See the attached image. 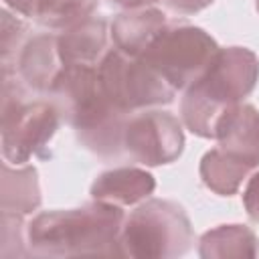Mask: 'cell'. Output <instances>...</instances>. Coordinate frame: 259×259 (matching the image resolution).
<instances>
[{"label": "cell", "instance_id": "cell-1", "mask_svg": "<svg viewBox=\"0 0 259 259\" xmlns=\"http://www.w3.org/2000/svg\"><path fill=\"white\" fill-rule=\"evenodd\" d=\"M47 95L87 150L101 158H115L125 152L123 130L130 113L109 101L101 87L97 65L63 67Z\"/></svg>", "mask_w": 259, "mask_h": 259}, {"label": "cell", "instance_id": "cell-2", "mask_svg": "<svg viewBox=\"0 0 259 259\" xmlns=\"http://www.w3.org/2000/svg\"><path fill=\"white\" fill-rule=\"evenodd\" d=\"M123 221L121 206L101 200L69 210L38 212L26 229L28 253L36 257L119 255Z\"/></svg>", "mask_w": 259, "mask_h": 259}, {"label": "cell", "instance_id": "cell-3", "mask_svg": "<svg viewBox=\"0 0 259 259\" xmlns=\"http://www.w3.org/2000/svg\"><path fill=\"white\" fill-rule=\"evenodd\" d=\"M259 81V59L251 49H219L208 69L186 87L180 101L184 125L200 138H214L225 111L239 105Z\"/></svg>", "mask_w": 259, "mask_h": 259}, {"label": "cell", "instance_id": "cell-4", "mask_svg": "<svg viewBox=\"0 0 259 259\" xmlns=\"http://www.w3.org/2000/svg\"><path fill=\"white\" fill-rule=\"evenodd\" d=\"M194 233L184 208L172 200L150 198L123 221L119 255L136 259L180 257L190 251Z\"/></svg>", "mask_w": 259, "mask_h": 259}, {"label": "cell", "instance_id": "cell-5", "mask_svg": "<svg viewBox=\"0 0 259 259\" xmlns=\"http://www.w3.org/2000/svg\"><path fill=\"white\" fill-rule=\"evenodd\" d=\"M61 113L53 101H26L18 83L4 75L2 83V156L8 164L22 166L32 156H45L55 136Z\"/></svg>", "mask_w": 259, "mask_h": 259}, {"label": "cell", "instance_id": "cell-6", "mask_svg": "<svg viewBox=\"0 0 259 259\" xmlns=\"http://www.w3.org/2000/svg\"><path fill=\"white\" fill-rule=\"evenodd\" d=\"M219 53L217 40L192 24L168 26L152 40L142 59L174 89L192 85Z\"/></svg>", "mask_w": 259, "mask_h": 259}, {"label": "cell", "instance_id": "cell-7", "mask_svg": "<svg viewBox=\"0 0 259 259\" xmlns=\"http://www.w3.org/2000/svg\"><path fill=\"white\" fill-rule=\"evenodd\" d=\"M97 73L105 95L123 113L172 103L176 93L142 57L125 55L119 49L103 55Z\"/></svg>", "mask_w": 259, "mask_h": 259}, {"label": "cell", "instance_id": "cell-8", "mask_svg": "<svg viewBox=\"0 0 259 259\" xmlns=\"http://www.w3.org/2000/svg\"><path fill=\"white\" fill-rule=\"evenodd\" d=\"M123 150L140 164L162 166L174 162L184 150V132L170 111H142L127 117Z\"/></svg>", "mask_w": 259, "mask_h": 259}, {"label": "cell", "instance_id": "cell-9", "mask_svg": "<svg viewBox=\"0 0 259 259\" xmlns=\"http://www.w3.org/2000/svg\"><path fill=\"white\" fill-rule=\"evenodd\" d=\"M214 138L219 148L249 168L259 166V111L249 103H239L223 113Z\"/></svg>", "mask_w": 259, "mask_h": 259}, {"label": "cell", "instance_id": "cell-10", "mask_svg": "<svg viewBox=\"0 0 259 259\" xmlns=\"http://www.w3.org/2000/svg\"><path fill=\"white\" fill-rule=\"evenodd\" d=\"M61 71L63 61L59 57L57 36L53 34H38L26 40L14 65L20 81L36 93H49Z\"/></svg>", "mask_w": 259, "mask_h": 259}, {"label": "cell", "instance_id": "cell-11", "mask_svg": "<svg viewBox=\"0 0 259 259\" xmlns=\"http://www.w3.org/2000/svg\"><path fill=\"white\" fill-rule=\"evenodd\" d=\"M107 22L103 18L91 16L71 28H65L57 36L59 57L63 67L73 65H99L107 53Z\"/></svg>", "mask_w": 259, "mask_h": 259}, {"label": "cell", "instance_id": "cell-12", "mask_svg": "<svg viewBox=\"0 0 259 259\" xmlns=\"http://www.w3.org/2000/svg\"><path fill=\"white\" fill-rule=\"evenodd\" d=\"M166 28V16L158 8H132L115 16L111 38L115 49L125 55L142 57L152 40Z\"/></svg>", "mask_w": 259, "mask_h": 259}, {"label": "cell", "instance_id": "cell-13", "mask_svg": "<svg viewBox=\"0 0 259 259\" xmlns=\"http://www.w3.org/2000/svg\"><path fill=\"white\" fill-rule=\"evenodd\" d=\"M156 188V180L148 170L142 168H113L101 172L91 184V198L130 206L146 200Z\"/></svg>", "mask_w": 259, "mask_h": 259}, {"label": "cell", "instance_id": "cell-14", "mask_svg": "<svg viewBox=\"0 0 259 259\" xmlns=\"http://www.w3.org/2000/svg\"><path fill=\"white\" fill-rule=\"evenodd\" d=\"M198 255L202 259H251L259 255V239L245 225H221L200 237Z\"/></svg>", "mask_w": 259, "mask_h": 259}, {"label": "cell", "instance_id": "cell-15", "mask_svg": "<svg viewBox=\"0 0 259 259\" xmlns=\"http://www.w3.org/2000/svg\"><path fill=\"white\" fill-rule=\"evenodd\" d=\"M2 212L30 214L40 206V186L38 174L32 166L12 168L8 162L2 164Z\"/></svg>", "mask_w": 259, "mask_h": 259}, {"label": "cell", "instance_id": "cell-16", "mask_svg": "<svg viewBox=\"0 0 259 259\" xmlns=\"http://www.w3.org/2000/svg\"><path fill=\"white\" fill-rule=\"evenodd\" d=\"M251 170L253 168L235 160L219 146L208 150L200 160V178L204 186L221 196H233Z\"/></svg>", "mask_w": 259, "mask_h": 259}, {"label": "cell", "instance_id": "cell-17", "mask_svg": "<svg viewBox=\"0 0 259 259\" xmlns=\"http://www.w3.org/2000/svg\"><path fill=\"white\" fill-rule=\"evenodd\" d=\"M99 0H40L34 18L49 28H71L95 12Z\"/></svg>", "mask_w": 259, "mask_h": 259}, {"label": "cell", "instance_id": "cell-18", "mask_svg": "<svg viewBox=\"0 0 259 259\" xmlns=\"http://www.w3.org/2000/svg\"><path fill=\"white\" fill-rule=\"evenodd\" d=\"M24 30L26 26L14 18L8 10H2V69L8 71L10 69V59H14V65H16V59H18V53H20V40L24 36Z\"/></svg>", "mask_w": 259, "mask_h": 259}, {"label": "cell", "instance_id": "cell-19", "mask_svg": "<svg viewBox=\"0 0 259 259\" xmlns=\"http://www.w3.org/2000/svg\"><path fill=\"white\" fill-rule=\"evenodd\" d=\"M243 204H245V210H247L249 219L259 223V172H255L249 178L247 188L243 192Z\"/></svg>", "mask_w": 259, "mask_h": 259}, {"label": "cell", "instance_id": "cell-20", "mask_svg": "<svg viewBox=\"0 0 259 259\" xmlns=\"http://www.w3.org/2000/svg\"><path fill=\"white\" fill-rule=\"evenodd\" d=\"M164 2H166V6L172 12H178V14H194V12H200L206 6H210L214 0H164Z\"/></svg>", "mask_w": 259, "mask_h": 259}, {"label": "cell", "instance_id": "cell-21", "mask_svg": "<svg viewBox=\"0 0 259 259\" xmlns=\"http://www.w3.org/2000/svg\"><path fill=\"white\" fill-rule=\"evenodd\" d=\"M38 2L40 0H4V4L8 8H12L14 12L22 14V16H32L36 14V8H38Z\"/></svg>", "mask_w": 259, "mask_h": 259}, {"label": "cell", "instance_id": "cell-22", "mask_svg": "<svg viewBox=\"0 0 259 259\" xmlns=\"http://www.w3.org/2000/svg\"><path fill=\"white\" fill-rule=\"evenodd\" d=\"M154 2H158V0H111V4H117V6L127 8V10H132V8H146V6L154 4Z\"/></svg>", "mask_w": 259, "mask_h": 259}, {"label": "cell", "instance_id": "cell-23", "mask_svg": "<svg viewBox=\"0 0 259 259\" xmlns=\"http://www.w3.org/2000/svg\"><path fill=\"white\" fill-rule=\"evenodd\" d=\"M257 10H259V0H257Z\"/></svg>", "mask_w": 259, "mask_h": 259}]
</instances>
